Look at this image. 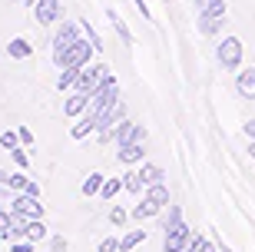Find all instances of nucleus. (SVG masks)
<instances>
[{
    "instance_id": "1",
    "label": "nucleus",
    "mask_w": 255,
    "mask_h": 252,
    "mask_svg": "<svg viewBox=\"0 0 255 252\" xmlns=\"http://www.w3.org/2000/svg\"><path fill=\"white\" fill-rule=\"evenodd\" d=\"M166 206H169V189H166V183H156V186H149L146 193H142L139 206H132L129 219H136V223L152 219V216H159Z\"/></svg>"
},
{
    "instance_id": "2",
    "label": "nucleus",
    "mask_w": 255,
    "mask_h": 252,
    "mask_svg": "<svg viewBox=\"0 0 255 252\" xmlns=\"http://www.w3.org/2000/svg\"><path fill=\"white\" fill-rule=\"evenodd\" d=\"M90 50H93V43H90V40H76L73 47H70L57 60V66H60V70H83V63L90 60Z\"/></svg>"
},
{
    "instance_id": "3",
    "label": "nucleus",
    "mask_w": 255,
    "mask_h": 252,
    "mask_svg": "<svg viewBox=\"0 0 255 252\" xmlns=\"http://www.w3.org/2000/svg\"><path fill=\"white\" fill-rule=\"evenodd\" d=\"M106 76H110V70H106L103 63L90 66V70H80V76H76L73 90H80V93H90V96H93L96 90H100V83H103Z\"/></svg>"
},
{
    "instance_id": "4",
    "label": "nucleus",
    "mask_w": 255,
    "mask_h": 252,
    "mask_svg": "<svg viewBox=\"0 0 255 252\" xmlns=\"http://www.w3.org/2000/svg\"><path fill=\"white\" fill-rule=\"evenodd\" d=\"M192 229L186 223H179V226H172V229H166V239H162V252H186L189 249V243H192Z\"/></svg>"
},
{
    "instance_id": "5",
    "label": "nucleus",
    "mask_w": 255,
    "mask_h": 252,
    "mask_svg": "<svg viewBox=\"0 0 255 252\" xmlns=\"http://www.w3.org/2000/svg\"><path fill=\"white\" fill-rule=\"evenodd\" d=\"M216 56H219V63L226 66V70H239V63H242V40L239 37H226L222 43H219Z\"/></svg>"
},
{
    "instance_id": "6",
    "label": "nucleus",
    "mask_w": 255,
    "mask_h": 252,
    "mask_svg": "<svg viewBox=\"0 0 255 252\" xmlns=\"http://www.w3.org/2000/svg\"><path fill=\"white\" fill-rule=\"evenodd\" d=\"M10 209L23 219H43V206H40V196H27V193H17L10 199Z\"/></svg>"
},
{
    "instance_id": "7",
    "label": "nucleus",
    "mask_w": 255,
    "mask_h": 252,
    "mask_svg": "<svg viewBox=\"0 0 255 252\" xmlns=\"http://www.w3.org/2000/svg\"><path fill=\"white\" fill-rule=\"evenodd\" d=\"M76 40H80V37H76V23H63V27L57 30V37H53V60H60Z\"/></svg>"
},
{
    "instance_id": "8",
    "label": "nucleus",
    "mask_w": 255,
    "mask_h": 252,
    "mask_svg": "<svg viewBox=\"0 0 255 252\" xmlns=\"http://www.w3.org/2000/svg\"><path fill=\"white\" fill-rule=\"evenodd\" d=\"M126 143H146V130L129 123V120H123L120 130H116V146H126Z\"/></svg>"
},
{
    "instance_id": "9",
    "label": "nucleus",
    "mask_w": 255,
    "mask_h": 252,
    "mask_svg": "<svg viewBox=\"0 0 255 252\" xmlns=\"http://www.w3.org/2000/svg\"><path fill=\"white\" fill-rule=\"evenodd\" d=\"M33 13H37L40 23H53V20H57V13H60V0H37Z\"/></svg>"
},
{
    "instance_id": "10",
    "label": "nucleus",
    "mask_w": 255,
    "mask_h": 252,
    "mask_svg": "<svg viewBox=\"0 0 255 252\" xmlns=\"http://www.w3.org/2000/svg\"><path fill=\"white\" fill-rule=\"evenodd\" d=\"M93 100L90 93H80V90H73V96L63 103V113L66 116H80V113H86V103Z\"/></svg>"
},
{
    "instance_id": "11",
    "label": "nucleus",
    "mask_w": 255,
    "mask_h": 252,
    "mask_svg": "<svg viewBox=\"0 0 255 252\" xmlns=\"http://www.w3.org/2000/svg\"><path fill=\"white\" fill-rule=\"evenodd\" d=\"M236 90H239V96H246V100L255 96V70H252V66L236 76Z\"/></svg>"
},
{
    "instance_id": "12",
    "label": "nucleus",
    "mask_w": 255,
    "mask_h": 252,
    "mask_svg": "<svg viewBox=\"0 0 255 252\" xmlns=\"http://www.w3.org/2000/svg\"><path fill=\"white\" fill-rule=\"evenodd\" d=\"M199 17H226V3L222 0H196Z\"/></svg>"
},
{
    "instance_id": "13",
    "label": "nucleus",
    "mask_w": 255,
    "mask_h": 252,
    "mask_svg": "<svg viewBox=\"0 0 255 252\" xmlns=\"http://www.w3.org/2000/svg\"><path fill=\"white\" fill-rule=\"evenodd\" d=\"M136 173H139V179L146 183V189H149V186H156V183H162V179H166V176H162V169H159V166H149V163H142V166L136 169Z\"/></svg>"
},
{
    "instance_id": "14",
    "label": "nucleus",
    "mask_w": 255,
    "mask_h": 252,
    "mask_svg": "<svg viewBox=\"0 0 255 252\" xmlns=\"http://www.w3.org/2000/svg\"><path fill=\"white\" fill-rule=\"evenodd\" d=\"M103 183H106L103 173H90V176L83 179V196H100V193H103Z\"/></svg>"
},
{
    "instance_id": "15",
    "label": "nucleus",
    "mask_w": 255,
    "mask_h": 252,
    "mask_svg": "<svg viewBox=\"0 0 255 252\" xmlns=\"http://www.w3.org/2000/svg\"><path fill=\"white\" fill-rule=\"evenodd\" d=\"M142 153H146L142 143H126V146H120V159H123V163H139Z\"/></svg>"
},
{
    "instance_id": "16",
    "label": "nucleus",
    "mask_w": 255,
    "mask_h": 252,
    "mask_svg": "<svg viewBox=\"0 0 255 252\" xmlns=\"http://www.w3.org/2000/svg\"><path fill=\"white\" fill-rule=\"evenodd\" d=\"M47 226H43V219H30L27 223V239L30 243H43V239H47Z\"/></svg>"
},
{
    "instance_id": "17",
    "label": "nucleus",
    "mask_w": 255,
    "mask_h": 252,
    "mask_svg": "<svg viewBox=\"0 0 255 252\" xmlns=\"http://www.w3.org/2000/svg\"><path fill=\"white\" fill-rule=\"evenodd\" d=\"M222 23H226V17H199V33L212 37V33L222 30Z\"/></svg>"
},
{
    "instance_id": "18",
    "label": "nucleus",
    "mask_w": 255,
    "mask_h": 252,
    "mask_svg": "<svg viewBox=\"0 0 255 252\" xmlns=\"http://www.w3.org/2000/svg\"><path fill=\"white\" fill-rule=\"evenodd\" d=\"M139 243H146V233H142V229H136V233H126L123 239H120V252H129V249H136Z\"/></svg>"
},
{
    "instance_id": "19",
    "label": "nucleus",
    "mask_w": 255,
    "mask_h": 252,
    "mask_svg": "<svg viewBox=\"0 0 255 252\" xmlns=\"http://www.w3.org/2000/svg\"><path fill=\"white\" fill-rule=\"evenodd\" d=\"M186 252H219V246L216 243H209V239H206V236H192V243H189V249H186Z\"/></svg>"
},
{
    "instance_id": "20",
    "label": "nucleus",
    "mask_w": 255,
    "mask_h": 252,
    "mask_svg": "<svg viewBox=\"0 0 255 252\" xmlns=\"http://www.w3.org/2000/svg\"><path fill=\"white\" fill-rule=\"evenodd\" d=\"M106 17H110V23H113V27H116V33L123 37V43H132V33H129V30H126V23H123V20L116 17V10H106Z\"/></svg>"
},
{
    "instance_id": "21",
    "label": "nucleus",
    "mask_w": 255,
    "mask_h": 252,
    "mask_svg": "<svg viewBox=\"0 0 255 252\" xmlns=\"http://www.w3.org/2000/svg\"><path fill=\"white\" fill-rule=\"evenodd\" d=\"M120 189H126L123 179H106V183H103V193H100V196H103V199H116V196H120Z\"/></svg>"
},
{
    "instance_id": "22",
    "label": "nucleus",
    "mask_w": 255,
    "mask_h": 252,
    "mask_svg": "<svg viewBox=\"0 0 255 252\" xmlns=\"http://www.w3.org/2000/svg\"><path fill=\"white\" fill-rule=\"evenodd\" d=\"M179 223H182V209H179V206H169V213L162 216V233L172 229V226H179Z\"/></svg>"
},
{
    "instance_id": "23",
    "label": "nucleus",
    "mask_w": 255,
    "mask_h": 252,
    "mask_svg": "<svg viewBox=\"0 0 255 252\" xmlns=\"http://www.w3.org/2000/svg\"><path fill=\"white\" fill-rule=\"evenodd\" d=\"M123 183H126V189H129V193H136V196H142V193H146V183L139 179V173H129V176H123Z\"/></svg>"
},
{
    "instance_id": "24",
    "label": "nucleus",
    "mask_w": 255,
    "mask_h": 252,
    "mask_svg": "<svg viewBox=\"0 0 255 252\" xmlns=\"http://www.w3.org/2000/svg\"><path fill=\"white\" fill-rule=\"evenodd\" d=\"M10 56H17V60H23V56H30V43L27 40H10Z\"/></svg>"
},
{
    "instance_id": "25",
    "label": "nucleus",
    "mask_w": 255,
    "mask_h": 252,
    "mask_svg": "<svg viewBox=\"0 0 255 252\" xmlns=\"http://www.w3.org/2000/svg\"><path fill=\"white\" fill-rule=\"evenodd\" d=\"M76 76H80V70H63L60 80H57V86H60V90H70V86L76 83Z\"/></svg>"
},
{
    "instance_id": "26",
    "label": "nucleus",
    "mask_w": 255,
    "mask_h": 252,
    "mask_svg": "<svg viewBox=\"0 0 255 252\" xmlns=\"http://www.w3.org/2000/svg\"><path fill=\"white\" fill-rule=\"evenodd\" d=\"M0 146H3V150H17L20 146V133H0Z\"/></svg>"
},
{
    "instance_id": "27",
    "label": "nucleus",
    "mask_w": 255,
    "mask_h": 252,
    "mask_svg": "<svg viewBox=\"0 0 255 252\" xmlns=\"http://www.w3.org/2000/svg\"><path fill=\"white\" fill-rule=\"evenodd\" d=\"M126 219H129V213H126L123 206H113V209H110V223L113 226H123Z\"/></svg>"
},
{
    "instance_id": "28",
    "label": "nucleus",
    "mask_w": 255,
    "mask_h": 252,
    "mask_svg": "<svg viewBox=\"0 0 255 252\" xmlns=\"http://www.w3.org/2000/svg\"><path fill=\"white\" fill-rule=\"evenodd\" d=\"M10 252H37V243H30V239H17V243H10Z\"/></svg>"
},
{
    "instance_id": "29",
    "label": "nucleus",
    "mask_w": 255,
    "mask_h": 252,
    "mask_svg": "<svg viewBox=\"0 0 255 252\" xmlns=\"http://www.w3.org/2000/svg\"><path fill=\"white\" fill-rule=\"evenodd\" d=\"M50 252H70V243H66L63 236H53L50 239Z\"/></svg>"
},
{
    "instance_id": "30",
    "label": "nucleus",
    "mask_w": 255,
    "mask_h": 252,
    "mask_svg": "<svg viewBox=\"0 0 255 252\" xmlns=\"http://www.w3.org/2000/svg\"><path fill=\"white\" fill-rule=\"evenodd\" d=\"M10 156H13V163H17L20 169H27V166H30V159H27V153L20 150V146H17V150H10Z\"/></svg>"
},
{
    "instance_id": "31",
    "label": "nucleus",
    "mask_w": 255,
    "mask_h": 252,
    "mask_svg": "<svg viewBox=\"0 0 255 252\" xmlns=\"http://www.w3.org/2000/svg\"><path fill=\"white\" fill-rule=\"evenodd\" d=\"M100 252H120V239H116V236L103 239V243H100Z\"/></svg>"
},
{
    "instance_id": "32",
    "label": "nucleus",
    "mask_w": 255,
    "mask_h": 252,
    "mask_svg": "<svg viewBox=\"0 0 255 252\" xmlns=\"http://www.w3.org/2000/svg\"><path fill=\"white\" fill-rule=\"evenodd\" d=\"M86 37H90V43H93V50H103V40H100V33H96V30L90 27V20H86Z\"/></svg>"
},
{
    "instance_id": "33",
    "label": "nucleus",
    "mask_w": 255,
    "mask_h": 252,
    "mask_svg": "<svg viewBox=\"0 0 255 252\" xmlns=\"http://www.w3.org/2000/svg\"><path fill=\"white\" fill-rule=\"evenodd\" d=\"M132 3H136V10H139V13H142V17H146V20H152V17H149V7H146L142 0H132Z\"/></svg>"
},
{
    "instance_id": "34",
    "label": "nucleus",
    "mask_w": 255,
    "mask_h": 252,
    "mask_svg": "<svg viewBox=\"0 0 255 252\" xmlns=\"http://www.w3.org/2000/svg\"><path fill=\"white\" fill-rule=\"evenodd\" d=\"M246 136L255 143V120H249V123H246Z\"/></svg>"
},
{
    "instance_id": "35",
    "label": "nucleus",
    "mask_w": 255,
    "mask_h": 252,
    "mask_svg": "<svg viewBox=\"0 0 255 252\" xmlns=\"http://www.w3.org/2000/svg\"><path fill=\"white\" fill-rule=\"evenodd\" d=\"M20 133V143H33V133H30V130H17Z\"/></svg>"
},
{
    "instance_id": "36",
    "label": "nucleus",
    "mask_w": 255,
    "mask_h": 252,
    "mask_svg": "<svg viewBox=\"0 0 255 252\" xmlns=\"http://www.w3.org/2000/svg\"><path fill=\"white\" fill-rule=\"evenodd\" d=\"M219 252H232V249H229V246H219Z\"/></svg>"
}]
</instances>
